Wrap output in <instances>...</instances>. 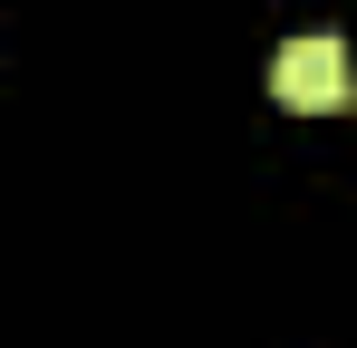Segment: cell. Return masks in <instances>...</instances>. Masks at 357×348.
Listing matches in <instances>:
<instances>
[{"label":"cell","instance_id":"1","mask_svg":"<svg viewBox=\"0 0 357 348\" xmlns=\"http://www.w3.org/2000/svg\"><path fill=\"white\" fill-rule=\"evenodd\" d=\"M271 97L290 116H338L348 107V49L338 39H290L271 58Z\"/></svg>","mask_w":357,"mask_h":348}]
</instances>
